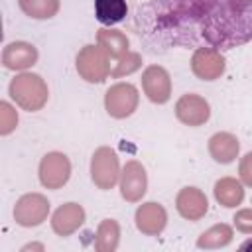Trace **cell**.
<instances>
[{"mask_svg":"<svg viewBox=\"0 0 252 252\" xmlns=\"http://www.w3.org/2000/svg\"><path fill=\"white\" fill-rule=\"evenodd\" d=\"M134 28L156 53L171 47L232 49L252 39V8L230 0H146L136 8Z\"/></svg>","mask_w":252,"mask_h":252,"instance_id":"6da1fadb","label":"cell"},{"mask_svg":"<svg viewBox=\"0 0 252 252\" xmlns=\"http://www.w3.org/2000/svg\"><path fill=\"white\" fill-rule=\"evenodd\" d=\"M8 93H10L12 100L28 112L41 110L49 98V89H47L45 79L37 73H30V71H22L10 81Z\"/></svg>","mask_w":252,"mask_h":252,"instance_id":"7a4b0ae2","label":"cell"},{"mask_svg":"<svg viewBox=\"0 0 252 252\" xmlns=\"http://www.w3.org/2000/svg\"><path fill=\"white\" fill-rule=\"evenodd\" d=\"M75 67L77 73L83 81L87 83H104V79L110 75V55L98 45L91 43L79 49L75 57Z\"/></svg>","mask_w":252,"mask_h":252,"instance_id":"3957f363","label":"cell"},{"mask_svg":"<svg viewBox=\"0 0 252 252\" xmlns=\"http://www.w3.org/2000/svg\"><path fill=\"white\" fill-rule=\"evenodd\" d=\"M120 161H118V154L108 148V146H100L93 152L91 158V179L94 183L96 189L100 191H108L112 189L118 181H120Z\"/></svg>","mask_w":252,"mask_h":252,"instance_id":"277c9868","label":"cell"},{"mask_svg":"<svg viewBox=\"0 0 252 252\" xmlns=\"http://www.w3.org/2000/svg\"><path fill=\"white\" fill-rule=\"evenodd\" d=\"M138 102H140V94L132 83H114L104 93V108L108 116L116 120L132 116L138 108Z\"/></svg>","mask_w":252,"mask_h":252,"instance_id":"5b68a950","label":"cell"},{"mask_svg":"<svg viewBox=\"0 0 252 252\" xmlns=\"http://www.w3.org/2000/svg\"><path fill=\"white\" fill-rule=\"evenodd\" d=\"M37 175L45 189H61L71 177V161L63 152H47L39 161Z\"/></svg>","mask_w":252,"mask_h":252,"instance_id":"8992f818","label":"cell"},{"mask_svg":"<svg viewBox=\"0 0 252 252\" xmlns=\"http://www.w3.org/2000/svg\"><path fill=\"white\" fill-rule=\"evenodd\" d=\"M47 215H49V201L41 193H26L14 205V220L16 224L26 228L39 226L43 220H47Z\"/></svg>","mask_w":252,"mask_h":252,"instance_id":"52a82bcc","label":"cell"},{"mask_svg":"<svg viewBox=\"0 0 252 252\" xmlns=\"http://www.w3.org/2000/svg\"><path fill=\"white\" fill-rule=\"evenodd\" d=\"M226 69V59L217 47H197L191 55V71L201 81H217Z\"/></svg>","mask_w":252,"mask_h":252,"instance_id":"ba28073f","label":"cell"},{"mask_svg":"<svg viewBox=\"0 0 252 252\" xmlns=\"http://www.w3.org/2000/svg\"><path fill=\"white\" fill-rule=\"evenodd\" d=\"M175 118L191 128L203 126L211 118V104L207 102L205 96L197 93H187L181 94L175 102Z\"/></svg>","mask_w":252,"mask_h":252,"instance_id":"9c48e42d","label":"cell"},{"mask_svg":"<svg viewBox=\"0 0 252 252\" xmlns=\"http://www.w3.org/2000/svg\"><path fill=\"white\" fill-rule=\"evenodd\" d=\"M120 195L128 203H138L148 191V173L146 167L138 159H130L124 163L120 171Z\"/></svg>","mask_w":252,"mask_h":252,"instance_id":"30bf717a","label":"cell"},{"mask_svg":"<svg viewBox=\"0 0 252 252\" xmlns=\"http://www.w3.org/2000/svg\"><path fill=\"white\" fill-rule=\"evenodd\" d=\"M142 91L154 104H165L171 98V77L161 65H148L142 73Z\"/></svg>","mask_w":252,"mask_h":252,"instance_id":"8fae6325","label":"cell"},{"mask_svg":"<svg viewBox=\"0 0 252 252\" xmlns=\"http://www.w3.org/2000/svg\"><path fill=\"white\" fill-rule=\"evenodd\" d=\"M134 222H136V228L142 234H146V236H158V234L163 232V228L167 224V211H165L163 205H159L156 201L142 203L136 209Z\"/></svg>","mask_w":252,"mask_h":252,"instance_id":"7c38bea8","label":"cell"},{"mask_svg":"<svg viewBox=\"0 0 252 252\" xmlns=\"http://www.w3.org/2000/svg\"><path fill=\"white\" fill-rule=\"evenodd\" d=\"M175 209L183 219L195 222V220H201L207 215L209 201H207V195L199 187L187 185V187L179 189V193L175 197Z\"/></svg>","mask_w":252,"mask_h":252,"instance_id":"4fadbf2b","label":"cell"},{"mask_svg":"<svg viewBox=\"0 0 252 252\" xmlns=\"http://www.w3.org/2000/svg\"><path fill=\"white\" fill-rule=\"evenodd\" d=\"M37 47L30 41H10L2 49V65L10 71H26L37 63Z\"/></svg>","mask_w":252,"mask_h":252,"instance_id":"5bb4252c","label":"cell"},{"mask_svg":"<svg viewBox=\"0 0 252 252\" xmlns=\"http://www.w3.org/2000/svg\"><path fill=\"white\" fill-rule=\"evenodd\" d=\"M85 222V209L79 203H63L51 215V228L59 236H71Z\"/></svg>","mask_w":252,"mask_h":252,"instance_id":"9a60e30c","label":"cell"},{"mask_svg":"<svg viewBox=\"0 0 252 252\" xmlns=\"http://www.w3.org/2000/svg\"><path fill=\"white\" fill-rule=\"evenodd\" d=\"M209 154L211 158L217 161V163H232L236 158H238V152H240V142L238 138L232 134V132H215L211 138H209Z\"/></svg>","mask_w":252,"mask_h":252,"instance_id":"2e32d148","label":"cell"},{"mask_svg":"<svg viewBox=\"0 0 252 252\" xmlns=\"http://www.w3.org/2000/svg\"><path fill=\"white\" fill-rule=\"evenodd\" d=\"M215 199L224 209H234L244 199V183L234 177H220L213 187Z\"/></svg>","mask_w":252,"mask_h":252,"instance_id":"e0dca14e","label":"cell"},{"mask_svg":"<svg viewBox=\"0 0 252 252\" xmlns=\"http://www.w3.org/2000/svg\"><path fill=\"white\" fill-rule=\"evenodd\" d=\"M96 43L112 57V59H120L126 51H130V39L124 32L120 30H110V28H100L96 30Z\"/></svg>","mask_w":252,"mask_h":252,"instance_id":"ac0fdd59","label":"cell"},{"mask_svg":"<svg viewBox=\"0 0 252 252\" xmlns=\"http://www.w3.org/2000/svg\"><path fill=\"white\" fill-rule=\"evenodd\" d=\"M120 242V224L116 219H102L94 232L96 252H114Z\"/></svg>","mask_w":252,"mask_h":252,"instance_id":"d6986e66","label":"cell"},{"mask_svg":"<svg viewBox=\"0 0 252 252\" xmlns=\"http://www.w3.org/2000/svg\"><path fill=\"white\" fill-rule=\"evenodd\" d=\"M232 236H234L232 226L226 222H219L207 228L205 232H201V236L197 238V248H205V250L224 248L226 244L232 242Z\"/></svg>","mask_w":252,"mask_h":252,"instance_id":"ffe728a7","label":"cell"},{"mask_svg":"<svg viewBox=\"0 0 252 252\" xmlns=\"http://www.w3.org/2000/svg\"><path fill=\"white\" fill-rule=\"evenodd\" d=\"M94 16L102 26H114L128 16L126 0H94Z\"/></svg>","mask_w":252,"mask_h":252,"instance_id":"44dd1931","label":"cell"},{"mask_svg":"<svg viewBox=\"0 0 252 252\" xmlns=\"http://www.w3.org/2000/svg\"><path fill=\"white\" fill-rule=\"evenodd\" d=\"M20 10L33 20H49L59 12V0H18Z\"/></svg>","mask_w":252,"mask_h":252,"instance_id":"7402d4cb","label":"cell"},{"mask_svg":"<svg viewBox=\"0 0 252 252\" xmlns=\"http://www.w3.org/2000/svg\"><path fill=\"white\" fill-rule=\"evenodd\" d=\"M140 67H142V55L138 51H126L120 59H116L114 69L110 71V77L112 79H120V77L136 73Z\"/></svg>","mask_w":252,"mask_h":252,"instance_id":"603a6c76","label":"cell"},{"mask_svg":"<svg viewBox=\"0 0 252 252\" xmlns=\"http://www.w3.org/2000/svg\"><path fill=\"white\" fill-rule=\"evenodd\" d=\"M18 126V112L8 100H0V134L8 136Z\"/></svg>","mask_w":252,"mask_h":252,"instance_id":"cb8c5ba5","label":"cell"},{"mask_svg":"<svg viewBox=\"0 0 252 252\" xmlns=\"http://www.w3.org/2000/svg\"><path fill=\"white\" fill-rule=\"evenodd\" d=\"M232 224L242 234H252V209H240L232 217Z\"/></svg>","mask_w":252,"mask_h":252,"instance_id":"d4e9b609","label":"cell"},{"mask_svg":"<svg viewBox=\"0 0 252 252\" xmlns=\"http://www.w3.org/2000/svg\"><path fill=\"white\" fill-rule=\"evenodd\" d=\"M238 177L246 187H252V152L244 154L238 161Z\"/></svg>","mask_w":252,"mask_h":252,"instance_id":"484cf974","label":"cell"},{"mask_svg":"<svg viewBox=\"0 0 252 252\" xmlns=\"http://www.w3.org/2000/svg\"><path fill=\"white\" fill-rule=\"evenodd\" d=\"M230 4H232L234 8H238V10H248V8H252V0H230Z\"/></svg>","mask_w":252,"mask_h":252,"instance_id":"4316f807","label":"cell"},{"mask_svg":"<svg viewBox=\"0 0 252 252\" xmlns=\"http://www.w3.org/2000/svg\"><path fill=\"white\" fill-rule=\"evenodd\" d=\"M26 250H43V244H35V242L26 244V246H22V252H26Z\"/></svg>","mask_w":252,"mask_h":252,"instance_id":"83f0119b","label":"cell"},{"mask_svg":"<svg viewBox=\"0 0 252 252\" xmlns=\"http://www.w3.org/2000/svg\"><path fill=\"white\" fill-rule=\"evenodd\" d=\"M240 250H252V238L246 240V242H242V244H240Z\"/></svg>","mask_w":252,"mask_h":252,"instance_id":"f1b7e54d","label":"cell"}]
</instances>
